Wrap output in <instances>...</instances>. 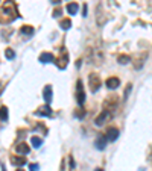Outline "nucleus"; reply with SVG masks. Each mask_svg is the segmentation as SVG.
Wrapping results in <instances>:
<instances>
[{
    "label": "nucleus",
    "instance_id": "obj_3",
    "mask_svg": "<svg viewBox=\"0 0 152 171\" xmlns=\"http://www.w3.org/2000/svg\"><path fill=\"white\" fill-rule=\"evenodd\" d=\"M117 106H119L117 97L110 96V97H107V100L103 102V111H107L108 114H114V112H116V109H117Z\"/></svg>",
    "mask_w": 152,
    "mask_h": 171
},
{
    "label": "nucleus",
    "instance_id": "obj_9",
    "mask_svg": "<svg viewBox=\"0 0 152 171\" xmlns=\"http://www.w3.org/2000/svg\"><path fill=\"white\" fill-rule=\"evenodd\" d=\"M105 85L108 86L110 89H117L119 85H120V80H119L117 77H108L107 82H105Z\"/></svg>",
    "mask_w": 152,
    "mask_h": 171
},
{
    "label": "nucleus",
    "instance_id": "obj_6",
    "mask_svg": "<svg viewBox=\"0 0 152 171\" xmlns=\"http://www.w3.org/2000/svg\"><path fill=\"white\" fill-rule=\"evenodd\" d=\"M76 100H78L79 104H82L85 102V91H84V85H82L81 79L76 82Z\"/></svg>",
    "mask_w": 152,
    "mask_h": 171
},
{
    "label": "nucleus",
    "instance_id": "obj_17",
    "mask_svg": "<svg viewBox=\"0 0 152 171\" xmlns=\"http://www.w3.org/2000/svg\"><path fill=\"white\" fill-rule=\"evenodd\" d=\"M78 8H79V6H78V3H75V2H73V3H69V5H67V12L73 15V14L78 12Z\"/></svg>",
    "mask_w": 152,
    "mask_h": 171
},
{
    "label": "nucleus",
    "instance_id": "obj_31",
    "mask_svg": "<svg viewBox=\"0 0 152 171\" xmlns=\"http://www.w3.org/2000/svg\"><path fill=\"white\" fill-rule=\"evenodd\" d=\"M2 171H6V168H5V165L2 164Z\"/></svg>",
    "mask_w": 152,
    "mask_h": 171
},
{
    "label": "nucleus",
    "instance_id": "obj_8",
    "mask_svg": "<svg viewBox=\"0 0 152 171\" xmlns=\"http://www.w3.org/2000/svg\"><path fill=\"white\" fill-rule=\"evenodd\" d=\"M35 115L52 117V109H50V106H49V104H46V106H41V108H38L37 111H35Z\"/></svg>",
    "mask_w": 152,
    "mask_h": 171
},
{
    "label": "nucleus",
    "instance_id": "obj_20",
    "mask_svg": "<svg viewBox=\"0 0 152 171\" xmlns=\"http://www.w3.org/2000/svg\"><path fill=\"white\" fill-rule=\"evenodd\" d=\"M20 32H21V34L29 35V36H31V35L34 34V27H32V26H23V27L20 29Z\"/></svg>",
    "mask_w": 152,
    "mask_h": 171
},
{
    "label": "nucleus",
    "instance_id": "obj_2",
    "mask_svg": "<svg viewBox=\"0 0 152 171\" xmlns=\"http://www.w3.org/2000/svg\"><path fill=\"white\" fill-rule=\"evenodd\" d=\"M87 56H88V59L95 64V65H99L100 62H102V59H103V55H102V51L99 50V49H88L87 50ZM90 62V64H91Z\"/></svg>",
    "mask_w": 152,
    "mask_h": 171
},
{
    "label": "nucleus",
    "instance_id": "obj_27",
    "mask_svg": "<svg viewBox=\"0 0 152 171\" xmlns=\"http://www.w3.org/2000/svg\"><path fill=\"white\" fill-rule=\"evenodd\" d=\"M69 159H70V168L73 170V168H75V161H73V157H72V156H70Z\"/></svg>",
    "mask_w": 152,
    "mask_h": 171
},
{
    "label": "nucleus",
    "instance_id": "obj_26",
    "mask_svg": "<svg viewBox=\"0 0 152 171\" xmlns=\"http://www.w3.org/2000/svg\"><path fill=\"white\" fill-rule=\"evenodd\" d=\"M29 170H31V171H37L38 170V164H31V165H29Z\"/></svg>",
    "mask_w": 152,
    "mask_h": 171
},
{
    "label": "nucleus",
    "instance_id": "obj_22",
    "mask_svg": "<svg viewBox=\"0 0 152 171\" xmlns=\"http://www.w3.org/2000/svg\"><path fill=\"white\" fill-rule=\"evenodd\" d=\"M5 56H6L8 59H14V58H15V53H14L12 49H6V50H5Z\"/></svg>",
    "mask_w": 152,
    "mask_h": 171
},
{
    "label": "nucleus",
    "instance_id": "obj_21",
    "mask_svg": "<svg viewBox=\"0 0 152 171\" xmlns=\"http://www.w3.org/2000/svg\"><path fill=\"white\" fill-rule=\"evenodd\" d=\"M31 142H32V145H34V147H40V145H41V144H43V139H41V138H38V136H32L31 138Z\"/></svg>",
    "mask_w": 152,
    "mask_h": 171
},
{
    "label": "nucleus",
    "instance_id": "obj_25",
    "mask_svg": "<svg viewBox=\"0 0 152 171\" xmlns=\"http://www.w3.org/2000/svg\"><path fill=\"white\" fill-rule=\"evenodd\" d=\"M131 86L133 85H128L126 89H125V100H128V96H129V92H131Z\"/></svg>",
    "mask_w": 152,
    "mask_h": 171
},
{
    "label": "nucleus",
    "instance_id": "obj_28",
    "mask_svg": "<svg viewBox=\"0 0 152 171\" xmlns=\"http://www.w3.org/2000/svg\"><path fill=\"white\" fill-rule=\"evenodd\" d=\"M82 15L87 17V5H84V8H82Z\"/></svg>",
    "mask_w": 152,
    "mask_h": 171
},
{
    "label": "nucleus",
    "instance_id": "obj_1",
    "mask_svg": "<svg viewBox=\"0 0 152 171\" xmlns=\"http://www.w3.org/2000/svg\"><path fill=\"white\" fill-rule=\"evenodd\" d=\"M19 15V9L14 0H6L3 3V6L0 8V23L2 24H8L11 21H14Z\"/></svg>",
    "mask_w": 152,
    "mask_h": 171
},
{
    "label": "nucleus",
    "instance_id": "obj_11",
    "mask_svg": "<svg viewBox=\"0 0 152 171\" xmlns=\"http://www.w3.org/2000/svg\"><path fill=\"white\" fill-rule=\"evenodd\" d=\"M53 55L52 53H49V51H44V53H41L40 55V62H43V64H47V62H53Z\"/></svg>",
    "mask_w": 152,
    "mask_h": 171
},
{
    "label": "nucleus",
    "instance_id": "obj_32",
    "mask_svg": "<svg viewBox=\"0 0 152 171\" xmlns=\"http://www.w3.org/2000/svg\"><path fill=\"white\" fill-rule=\"evenodd\" d=\"M2 91H3V86L0 85V94H2Z\"/></svg>",
    "mask_w": 152,
    "mask_h": 171
},
{
    "label": "nucleus",
    "instance_id": "obj_4",
    "mask_svg": "<svg viewBox=\"0 0 152 171\" xmlns=\"http://www.w3.org/2000/svg\"><path fill=\"white\" fill-rule=\"evenodd\" d=\"M55 64L59 70H64L69 64V53L65 51V49H61L59 50V56L55 58Z\"/></svg>",
    "mask_w": 152,
    "mask_h": 171
},
{
    "label": "nucleus",
    "instance_id": "obj_19",
    "mask_svg": "<svg viewBox=\"0 0 152 171\" xmlns=\"http://www.w3.org/2000/svg\"><path fill=\"white\" fill-rule=\"evenodd\" d=\"M0 120L2 121L8 120V108H6V106H2V108H0Z\"/></svg>",
    "mask_w": 152,
    "mask_h": 171
},
{
    "label": "nucleus",
    "instance_id": "obj_10",
    "mask_svg": "<svg viewBox=\"0 0 152 171\" xmlns=\"http://www.w3.org/2000/svg\"><path fill=\"white\" fill-rule=\"evenodd\" d=\"M43 97H44V100H46L47 104L52 102V86L50 85L44 86V89H43Z\"/></svg>",
    "mask_w": 152,
    "mask_h": 171
},
{
    "label": "nucleus",
    "instance_id": "obj_7",
    "mask_svg": "<svg viewBox=\"0 0 152 171\" xmlns=\"http://www.w3.org/2000/svg\"><path fill=\"white\" fill-rule=\"evenodd\" d=\"M117 136H119V130H117L116 127L107 129V133H105V139H107V141H116Z\"/></svg>",
    "mask_w": 152,
    "mask_h": 171
},
{
    "label": "nucleus",
    "instance_id": "obj_12",
    "mask_svg": "<svg viewBox=\"0 0 152 171\" xmlns=\"http://www.w3.org/2000/svg\"><path fill=\"white\" fill-rule=\"evenodd\" d=\"M15 150H17V153H20V154H27L31 152V147H29L27 144H24V142H20V144H17Z\"/></svg>",
    "mask_w": 152,
    "mask_h": 171
},
{
    "label": "nucleus",
    "instance_id": "obj_15",
    "mask_svg": "<svg viewBox=\"0 0 152 171\" xmlns=\"http://www.w3.org/2000/svg\"><path fill=\"white\" fill-rule=\"evenodd\" d=\"M11 162H12L14 165L21 167V165H24V164H26V159H24L23 156H11Z\"/></svg>",
    "mask_w": 152,
    "mask_h": 171
},
{
    "label": "nucleus",
    "instance_id": "obj_13",
    "mask_svg": "<svg viewBox=\"0 0 152 171\" xmlns=\"http://www.w3.org/2000/svg\"><path fill=\"white\" fill-rule=\"evenodd\" d=\"M108 117H110V114H108L107 111H102V112H100V114L97 115V118H96V120H95L96 126H102V124H103V121L107 120Z\"/></svg>",
    "mask_w": 152,
    "mask_h": 171
},
{
    "label": "nucleus",
    "instance_id": "obj_5",
    "mask_svg": "<svg viewBox=\"0 0 152 171\" xmlns=\"http://www.w3.org/2000/svg\"><path fill=\"white\" fill-rule=\"evenodd\" d=\"M100 85H102V80H100V77L97 76V74H90L88 76V86H90V91L91 92H96L99 88H100Z\"/></svg>",
    "mask_w": 152,
    "mask_h": 171
},
{
    "label": "nucleus",
    "instance_id": "obj_24",
    "mask_svg": "<svg viewBox=\"0 0 152 171\" xmlns=\"http://www.w3.org/2000/svg\"><path fill=\"white\" fill-rule=\"evenodd\" d=\"M61 14H62V11H61L59 8H57V9L53 11V14H52V15H53L55 18H58V17H61Z\"/></svg>",
    "mask_w": 152,
    "mask_h": 171
},
{
    "label": "nucleus",
    "instance_id": "obj_14",
    "mask_svg": "<svg viewBox=\"0 0 152 171\" xmlns=\"http://www.w3.org/2000/svg\"><path fill=\"white\" fill-rule=\"evenodd\" d=\"M105 144H107V139H105L103 135H100V136L96 139V142H95V145H96V149H97V150H103V149H105Z\"/></svg>",
    "mask_w": 152,
    "mask_h": 171
},
{
    "label": "nucleus",
    "instance_id": "obj_23",
    "mask_svg": "<svg viewBox=\"0 0 152 171\" xmlns=\"http://www.w3.org/2000/svg\"><path fill=\"white\" fill-rule=\"evenodd\" d=\"M84 115H85V111L81 108V109H76V112H75V117L76 118H84Z\"/></svg>",
    "mask_w": 152,
    "mask_h": 171
},
{
    "label": "nucleus",
    "instance_id": "obj_16",
    "mask_svg": "<svg viewBox=\"0 0 152 171\" xmlns=\"http://www.w3.org/2000/svg\"><path fill=\"white\" fill-rule=\"evenodd\" d=\"M59 26H61V29L67 31V29H70V26H72V20H70V18H64V20L59 21Z\"/></svg>",
    "mask_w": 152,
    "mask_h": 171
},
{
    "label": "nucleus",
    "instance_id": "obj_34",
    "mask_svg": "<svg viewBox=\"0 0 152 171\" xmlns=\"http://www.w3.org/2000/svg\"><path fill=\"white\" fill-rule=\"evenodd\" d=\"M17 171H24V170H21V168H19V170H17Z\"/></svg>",
    "mask_w": 152,
    "mask_h": 171
},
{
    "label": "nucleus",
    "instance_id": "obj_33",
    "mask_svg": "<svg viewBox=\"0 0 152 171\" xmlns=\"http://www.w3.org/2000/svg\"><path fill=\"white\" fill-rule=\"evenodd\" d=\"M96 171H103V170H102V168H97V170H96Z\"/></svg>",
    "mask_w": 152,
    "mask_h": 171
},
{
    "label": "nucleus",
    "instance_id": "obj_29",
    "mask_svg": "<svg viewBox=\"0 0 152 171\" xmlns=\"http://www.w3.org/2000/svg\"><path fill=\"white\" fill-rule=\"evenodd\" d=\"M64 168H65V162H64V161H61V171H65Z\"/></svg>",
    "mask_w": 152,
    "mask_h": 171
},
{
    "label": "nucleus",
    "instance_id": "obj_30",
    "mask_svg": "<svg viewBox=\"0 0 152 171\" xmlns=\"http://www.w3.org/2000/svg\"><path fill=\"white\" fill-rule=\"evenodd\" d=\"M50 2H52L53 5H59V3H61V0H50Z\"/></svg>",
    "mask_w": 152,
    "mask_h": 171
},
{
    "label": "nucleus",
    "instance_id": "obj_18",
    "mask_svg": "<svg viewBox=\"0 0 152 171\" xmlns=\"http://www.w3.org/2000/svg\"><path fill=\"white\" fill-rule=\"evenodd\" d=\"M117 61H119V64H122V65H125V64H128V62H131V58H129L128 55H120V56L117 58Z\"/></svg>",
    "mask_w": 152,
    "mask_h": 171
}]
</instances>
